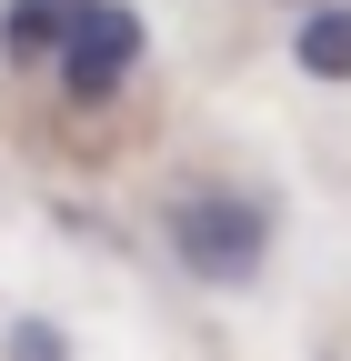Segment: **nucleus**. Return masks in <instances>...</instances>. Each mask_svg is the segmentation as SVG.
Instances as JSON below:
<instances>
[{"label": "nucleus", "mask_w": 351, "mask_h": 361, "mask_svg": "<svg viewBox=\"0 0 351 361\" xmlns=\"http://www.w3.org/2000/svg\"><path fill=\"white\" fill-rule=\"evenodd\" d=\"M11 361H70V331L61 322H11Z\"/></svg>", "instance_id": "5"}, {"label": "nucleus", "mask_w": 351, "mask_h": 361, "mask_svg": "<svg viewBox=\"0 0 351 361\" xmlns=\"http://www.w3.org/2000/svg\"><path fill=\"white\" fill-rule=\"evenodd\" d=\"M291 61L312 71V80H331V90L351 80V0H331V11H312V20L291 30Z\"/></svg>", "instance_id": "4"}, {"label": "nucleus", "mask_w": 351, "mask_h": 361, "mask_svg": "<svg viewBox=\"0 0 351 361\" xmlns=\"http://www.w3.org/2000/svg\"><path fill=\"white\" fill-rule=\"evenodd\" d=\"M101 0H0V61L11 71H61V51L91 30Z\"/></svg>", "instance_id": "3"}, {"label": "nucleus", "mask_w": 351, "mask_h": 361, "mask_svg": "<svg viewBox=\"0 0 351 361\" xmlns=\"http://www.w3.org/2000/svg\"><path fill=\"white\" fill-rule=\"evenodd\" d=\"M171 241H181V261L201 271V281H251L261 251H271V211H261V201H231V191H211V201H181Z\"/></svg>", "instance_id": "1"}, {"label": "nucleus", "mask_w": 351, "mask_h": 361, "mask_svg": "<svg viewBox=\"0 0 351 361\" xmlns=\"http://www.w3.org/2000/svg\"><path fill=\"white\" fill-rule=\"evenodd\" d=\"M141 51H151L141 11H130V0H101V11H91V30L61 51V90H70V101H111V90L130 80V61H141Z\"/></svg>", "instance_id": "2"}]
</instances>
